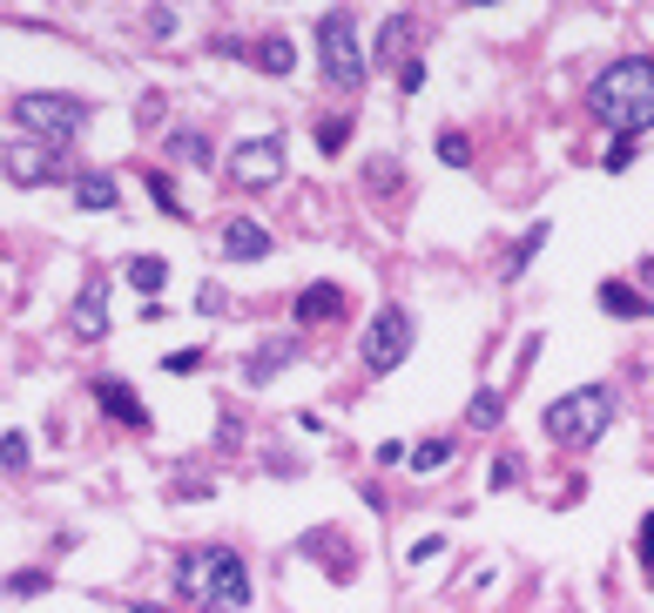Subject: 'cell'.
Here are the masks:
<instances>
[{
	"label": "cell",
	"mask_w": 654,
	"mask_h": 613,
	"mask_svg": "<svg viewBox=\"0 0 654 613\" xmlns=\"http://www.w3.org/2000/svg\"><path fill=\"white\" fill-rule=\"evenodd\" d=\"M8 593H14V600H41V593H48V573H41V566L8 573Z\"/></svg>",
	"instance_id": "obj_21"
},
{
	"label": "cell",
	"mask_w": 654,
	"mask_h": 613,
	"mask_svg": "<svg viewBox=\"0 0 654 613\" xmlns=\"http://www.w3.org/2000/svg\"><path fill=\"white\" fill-rule=\"evenodd\" d=\"M27 458H34L27 432H8V438H0V472H27Z\"/></svg>",
	"instance_id": "obj_24"
},
{
	"label": "cell",
	"mask_w": 654,
	"mask_h": 613,
	"mask_svg": "<svg viewBox=\"0 0 654 613\" xmlns=\"http://www.w3.org/2000/svg\"><path fill=\"white\" fill-rule=\"evenodd\" d=\"M641 277H654V256H647V263H641Z\"/></svg>",
	"instance_id": "obj_33"
},
{
	"label": "cell",
	"mask_w": 654,
	"mask_h": 613,
	"mask_svg": "<svg viewBox=\"0 0 654 613\" xmlns=\"http://www.w3.org/2000/svg\"><path fill=\"white\" fill-rule=\"evenodd\" d=\"M318 61H324V82H331L337 95H358V88H365V48H358L352 8L318 14Z\"/></svg>",
	"instance_id": "obj_4"
},
{
	"label": "cell",
	"mask_w": 654,
	"mask_h": 613,
	"mask_svg": "<svg viewBox=\"0 0 654 613\" xmlns=\"http://www.w3.org/2000/svg\"><path fill=\"white\" fill-rule=\"evenodd\" d=\"M163 371H176V377H189V371H203V351H169V358H163Z\"/></svg>",
	"instance_id": "obj_30"
},
{
	"label": "cell",
	"mask_w": 654,
	"mask_h": 613,
	"mask_svg": "<svg viewBox=\"0 0 654 613\" xmlns=\"http://www.w3.org/2000/svg\"><path fill=\"white\" fill-rule=\"evenodd\" d=\"M169 148H176V163H197V169H210V142H203L197 129H182V135H169Z\"/></svg>",
	"instance_id": "obj_23"
},
{
	"label": "cell",
	"mask_w": 654,
	"mask_h": 613,
	"mask_svg": "<svg viewBox=\"0 0 654 613\" xmlns=\"http://www.w3.org/2000/svg\"><path fill=\"white\" fill-rule=\"evenodd\" d=\"M148 196H156V209H163V216H189V209L176 203V189H169V176H148Z\"/></svg>",
	"instance_id": "obj_28"
},
{
	"label": "cell",
	"mask_w": 654,
	"mask_h": 613,
	"mask_svg": "<svg viewBox=\"0 0 654 613\" xmlns=\"http://www.w3.org/2000/svg\"><path fill=\"white\" fill-rule=\"evenodd\" d=\"M499 418H507V392H473V405H466V425H473V432H492Z\"/></svg>",
	"instance_id": "obj_19"
},
{
	"label": "cell",
	"mask_w": 654,
	"mask_h": 613,
	"mask_svg": "<svg viewBox=\"0 0 654 613\" xmlns=\"http://www.w3.org/2000/svg\"><path fill=\"white\" fill-rule=\"evenodd\" d=\"M0 169H8L14 189H48V182H61V148H55V142L21 135V142L0 148Z\"/></svg>",
	"instance_id": "obj_8"
},
{
	"label": "cell",
	"mask_w": 654,
	"mask_h": 613,
	"mask_svg": "<svg viewBox=\"0 0 654 613\" xmlns=\"http://www.w3.org/2000/svg\"><path fill=\"white\" fill-rule=\"evenodd\" d=\"M540 250H547V223H533L526 237H520V243L507 250V263H499V277H507V284H513V277H526V263L540 256Z\"/></svg>",
	"instance_id": "obj_16"
},
{
	"label": "cell",
	"mask_w": 654,
	"mask_h": 613,
	"mask_svg": "<svg viewBox=\"0 0 654 613\" xmlns=\"http://www.w3.org/2000/svg\"><path fill=\"white\" fill-rule=\"evenodd\" d=\"M634 560H641V573L654 580V513L641 519V532H634Z\"/></svg>",
	"instance_id": "obj_27"
},
{
	"label": "cell",
	"mask_w": 654,
	"mask_h": 613,
	"mask_svg": "<svg viewBox=\"0 0 654 613\" xmlns=\"http://www.w3.org/2000/svg\"><path fill=\"white\" fill-rule=\"evenodd\" d=\"M547 438L554 445H567V452H587V445H601V432L614 425V392L607 385H581V392H567V398H554L547 405Z\"/></svg>",
	"instance_id": "obj_3"
},
{
	"label": "cell",
	"mask_w": 654,
	"mask_h": 613,
	"mask_svg": "<svg viewBox=\"0 0 654 613\" xmlns=\"http://www.w3.org/2000/svg\"><path fill=\"white\" fill-rule=\"evenodd\" d=\"M223 256H237V263L271 256V229L250 223V216H229V223H223Z\"/></svg>",
	"instance_id": "obj_11"
},
{
	"label": "cell",
	"mask_w": 654,
	"mask_h": 613,
	"mask_svg": "<svg viewBox=\"0 0 654 613\" xmlns=\"http://www.w3.org/2000/svg\"><path fill=\"white\" fill-rule=\"evenodd\" d=\"M399 88H405V95L426 88V61H418V55H412V61H399Z\"/></svg>",
	"instance_id": "obj_29"
},
{
	"label": "cell",
	"mask_w": 654,
	"mask_h": 613,
	"mask_svg": "<svg viewBox=\"0 0 654 613\" xmlns=\"http://www.w3.org/2000/svg\"><path fill=\"white\" fill-rule=\"evenodd\" d=\"M445 458H452V438H418L412 445V472H439Z\"/></svg>",
	"instance_id": "obj_20"
},
{
	"label": "cell",
	"mask_w": 654,
	"mask_h": 613,
	"mask_svg": "<svg viewBox=\"0 0 654 613\" xmlns=\"http://www.w3.org/2000/svg\"><path fill=\"white\" fill-rule=\"evenodd\" d=\"M290 317H297V324H337V317H344V290H337V284H304Z\"/></svg>",
	"instance_id": "obj_12"
},
{
	"label": "cell",
	"mask_w": 654,
	"mask_h": 613,
	"mask_svg": "<svg viewBox=\"0 0 654 613\" xmlns=\"http://www.w3.org/2000/svg\"><path fill=\"white\" fill-rule=\"evenodd\" d=\"M122 189H115L108 169H74V209H115Z\"/></svg>",
	"instance_id": "obj_14"
},
{
	"label": "cell",
	"mask_w": 654,
	"mask_h": 613,
	"mask_svg": "<svg viewBox=\"0 0 654 613\" xmlns=\"http://www.w3.org/2000/svg\"><path fill=\"white\" fill-rule=\"evenodd\" d=\"M223 169H229V182L237 189H271V182H284V135H250V142H237L223 156Z\"/></svg>",
	"instance_id": "obj_7"
},
{
	"label": "cell",
	"mask_w": 654,
	"mask_h": 613,
	"mask_svg": "<svg viewBox=\"0 0 654 613\" xmlns=\"http://www.w3.org/2000/svg\"><path fill=\"white\" fill-rule=\"evenodd\" d=\"M14 122H21V135H34V142H74L88 129V101L82 95H48V88H34V95H21L14 101Z\"/></svg>",
	"instance_id": "obj_5"
},
{
	"label": "cell",
	"mask_w": 654,
	"mask_h": 613,
	"mask_svg": "<svg viewBox=\"0 0 654 613\" xmlns=\"http://www.w3.org/2000/svg\"><path fill=\"white\" fill-rule=\"evenodd\" d=\"M587 108L614 129V142H634L641 129H654V55H621L594 74Z\"/></svg>",
	"instance_id": "obj_1"
},
{
	"label": "cell",
	"mask_w": 654,
	"mask_h": 613,
	"mask_svg": "<svg viewBox=\"0 0 654 613\" xmlns=\"http://www.w3.org/2000/svg\"><path fill=\"white\" fill-rule=\"evenodd\" d=\"M176 593L210 600V606H250V566L237 546H182L176 553Z\"/></svg>",
	"instance_id": "obj_2"
},
{
	"label": "cell",
	"mask_w": 654,
	"mask_h": 613,
	"mask_svg": "<svg viewBox=\"0 0 654 613\" xmlns=\"http://www.w3.org/2000/svg\"><path fill=\"white\" fill-rule=\"evenodd\" d=\"M344 142H352V115H324V122H318V148H324V156H337Z\"/></svg>",
	"instance_id": "obj_22"
},
{
	"label": "cell",
	"mask_w": 654,
	"mask_h": 613,
	"mask_svg": "<svg viewBox=\"0 0 654 613\" xmlns=\"http://www.w3.org/2000/svg\"><path fill=\"white\" fill-rule=\"evenodd\" d=\"M601 311H614V317H647L654 303H647L634 284H614V277H607V284H601Z\"/></svg>",
	"instance_id": "obj_17"
},
{
	"label": "cell",
	"mask_w": 654,
	"mask_h": 613,
	"mask_svg": "<svg viewBox=\"0 0 654 613\" xmlns=\"http://www.w3.org/2000/svg\"><path fill=\"white\" fill-rule=\"evenodd\" d=\"M68 337H74V344H102V337H108V284H102V277H88L82 297H74Z\"/></svg>",
	"instance_id": "obj_9"
},
{
	"label": "cell",
	"mask_w": 654,
	"mask_h": 613,
	"mask_svg": "<svg viewBox=\"0 0 654 613\" xmlns=\"http://www.w3.org/2000/svg\"><path fill=\"white\" fill-rule=\"evenodd\" d=\"M405 34H412V14H392V21H384V34H378V61H392V55L405 48Z\"/></svg>",
	"instance_id": "obj_25"
},
{
	"label": "cell",
	"mask_w": 654,
	"mask_h": 613,
	"mask_svg": "<svg viewBox=\"0 0 654 613\" xmlns=\"http://www.w3.org/2000/svg\"><path fill=\"white\" fill-rule=\"evenodd\" d=\"M297 358V337H271V344H257L250 364H243V385H271V377Z\"/></svg>",
	"instance_id": "obj_13"
},
{
	"label": "cell",
	"mask_w": 654,
	"mask_h": 613,
	"mask_svg": "<svg viewBox=\"0 0 654 613\" xmlns=\"http://www.w3.org/2000/svg\"><path fill=\"white\" fill-rule=\"evenodd\" d=\"M439 156H445L452 169H466V163H473V142L459 135V129H445V135H439Z\"/></svg>",
	"instance_id": "obj_26"
},
{
	"label": "cell",
	"mask_w": 654,
	"mask_h": 613,
	"mask_svg": "<svg viewBox=\"0 0 654 613\" xmlns=\"http://www.w3.org/2000/svg\"><path fill=\"white\" fill-rule=\"evenodd\" d=\"M250 61H257L263 74H290V68H297V48L284 41V34H257V41H250Z\"/></svg>",
	"instance_id": "obj_15"
},
{
	"label": "cell",
	"mask_w": 654,
	"mask_h": 613,
	"mask_svg": "<svg viewBox=\"0 0 654 613\" xmlns=\"http://www.w3.org/2000/svg\"><path fill=\"white\" fill-rule=\"evenodd\" d=\"M412 344H418V324H412V311H399V303H384V311L365 324V371L392 377V371L412 358Z\"/></svg>",
	"instance_id": "obj_6"
},
{
	"label": "cell",
	"mask_w": 654,
	"mask_h": 613,
	"mask_svg": "<svg viewBox=\"0 0 654 613\" xmlns=\"http://www.w3.org/2000/svg\"><path fill=\"white\" fill-rule=\"evenodd\" d=\"M122 277H129L142 297H156V290L169 284V263H163V256H129V271H122Z\"/></svg>",
	"instance_id": "obj_18"
},
{
	"label": "cell",
	"mask_w": 654,
	"mask_h": 613,
	"mask_svg": "<svg viewBox=\"0 0 654 613\" xmlns=\"http://www.w3.org/2000/svg\"><path fill=\"white\" fill-rule=\"evenodd\" d=\"M197 303H203V317H223V290H216V284H203Z\"/></svg>",
	"instance_id": "obj_32"
},
{
	"label": "cell",
	"mask_w": 654,
	"mask_h": 613,
	"mask_svg": "<svg viewBox=\"0 0 654 613\" xmlns=\"http://www.w3.org/2000/svg\"><path fill=\"white\" fill-rule=\"evenodd\" d=\"M486 479H492V485H499V492H507V485H520V458H513V452H507V458H499V466H492V472H486Z\"/></svg>",
	"instance_id": "obj_31"
},
{
	"label": "cell",
	"mask_w": 654,
	"mask_h": 613,
	"mask_svg": "<svg viewBox=\"0 0 654 613\" xmlns=\"http://www.w3.org/2000/svg\"><path fill=\"white\" fill-rule=\"evenodd\" d=\"M95 405L115 418V425H129V432H148V405L122 385V377H95Z\"/></svg>",
	"instance_id": "obj_10"
}]
</instances>
